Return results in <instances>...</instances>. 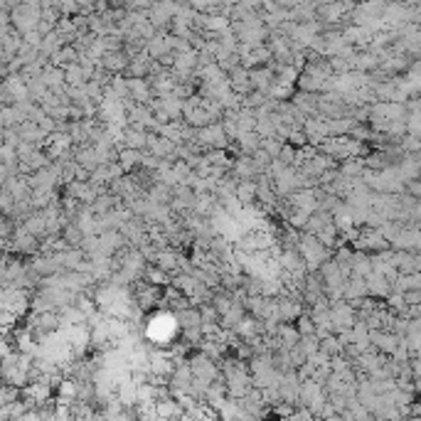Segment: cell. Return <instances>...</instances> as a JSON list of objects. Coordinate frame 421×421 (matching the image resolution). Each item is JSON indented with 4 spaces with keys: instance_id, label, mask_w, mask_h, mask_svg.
Instances as JSON below:
<instances>
[{
    "instance_id": "1",
    "label": "cell",
    "mask_w": 421,
    "mask_h": 421,
    "mask_svg": "<svg viewBox=\"0 0 421 421\" xmlns=\"http://www.w3.org/2000/svg\"><path fill=\"white\" fill-rule=\"evenodd\" d=\"M40 17H42V13H40L38 3H20L10 10V25L17 35H25L30 30H38Z\"/></svg>"
},
{
    "instance_id": "2",
    "label": "cell",
    "mask_w": 421,
    "mask_h": 421,
    "mask_svg": "<svg viewBox=\"0 0 421 421\" xmlns=\"http://www.w3.org/2000/svg\"><path fill=\"white\" fill-rule=\"evenodd\" d=\"M355 308L347 301H333L330 303V325H333V333L338 335L340 330L352 328L355 323Z\"/></svg>"
},
{
    "instance_id": "3",
    "label": "cell",
    "mask_w": 421,
    "mask_h": 421,
    "mask_svg": "<svg viewBox=\"0 0 421 421\" xmlns=\"http://www.w3.org/2000/svg\"><path fill=\"white\" fill-rule=\"evenodd\" d=\"M126 87H129V99H135V104H140V106H148L156 99L148 79H129L126 76Z\"/></svg>"
},
{
    "instance_id": "4",
    "label": "cell",
    "mask_w": 421,
    "mask_h": 421,
    "mask_svg": "<svg viewBox=\"0 0 421 421\" xmlns=\"http://www.w3.org/2000/svg\"><path fill=\"white\" fill-rule=\"evenodd\" d=\"M362 298H368V283H365V279H360V276H350V279L345 281V288H342V301L357 303L362 301Z\"/></svg>"
},
{
    "instance_id": "5",
    "label": "cell",
    "mask_w": 421,
    "mask_h": 421,
    "mask_svg": "<svg viewBox=\"0 0 421 421\" xmlns=\"http://www.w3.org/2000/svg\"><path fill=\"white\" fill-rule=\"evenodd\" d=\"M146 140H148V133L140 129H133V126H129V129L124 131V135H121V146L129 148V151H138L143 153L146 151Z\"/></svg>"
},
{
    "instance_id": "6",
    "label": "cell",
    "mask_w": 421,
    "mask_h": 421,
    "mask_svg": "<svg viewBox=\"0 0 421 421\" xmlns=\"http://www.w3.org/2000/svg\"><path fill=\"white\" fill-rule=\"evenodd\" d=\"M365 283H368V296L370 298H387L389 293H392V281L382 279V276L377 274H370L368 279H365Z\"/></svg>"
},
{
    "instance_id": "7",
    "label": "cell",
    "mask_w": 421,
    "mask_h": 421,
    "mask_svg": "<svg viewBox=\"0 0 421 421\" xmlns=\"http://www.w3.org/2000/svg\"><path fill=\"white\" fill-rule=\"evenodd\" d=\"M237 148H239V156L251 158L261 148V138L254 133V131H251V133H242L237 138Z\"/></svg>"
},
{
    "instance_id": "8",
    "label": "cell",
    "mask_w": 421,
    "mask_h": 421,
    "mask_svg": "<svg viewBox=\"0 0 421 421\" xmlns=\"http://www.w3.org/2000/svg\"><path fill=\"white\" fill-rule=\"evenodd\" d=\"M140 156H143V153H138V151H129V148H121L119 151V165H121V170H124V173H133L135 167L140 165Z\"/></svg>"
},
{
    "instance_id": "9",
    "label": "cell",
    "mask_w": 421,
    "mask_h": 421,
    "mask_svg": "<svg viewBox=\"0 0 421 421\" xmlns=\"http://www.w3.org/2000/svg\"><path fill=\"white\" fill-rule=\"evenodd\" d=\"M293 328L298 330V335L301 338H308V335H315V325H313V320H311V315L308 313H303L301 318L293 323Z\"/></svg>"
},
{
    "instance_id": "10",
    "label": "cell",
    "mask_w": 421,
    "mask_h": 421,
    "mask_svg": "<svg viewBox=\"0 0 421 421\" xmlns=\"http://www.w3.org/2000/svg\"><path fill=\"white\" fill-rule=\"evenodd\" d=\"M3 131H6V124H3V114H0V133H3Z\"/></svg>"
}]
</instances>
